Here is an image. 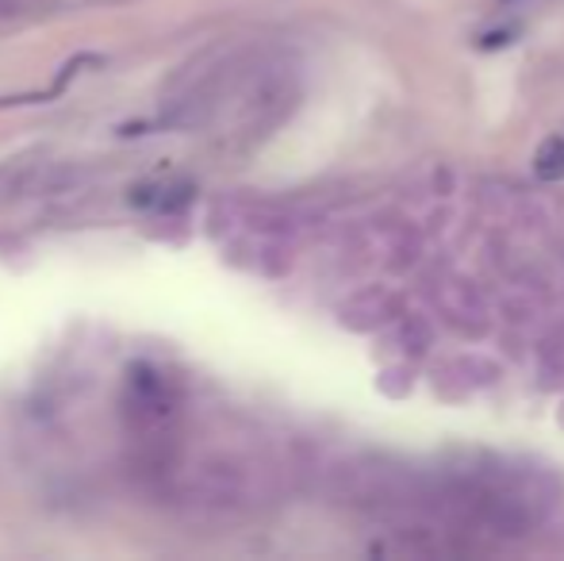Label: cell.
<instances>
[{
	"instance_id": "1",
	"label": "cell",
	"mask_w": 564,
	"mask_h": 561,
	"mask_svg": "<svg viewBox=\"0 0 564 561\" xmlns=\"http://www.w3.org/2000/svg\"><path fill=\"white\" fill-rule=\"evenodd\" d=\"M127 420H142V431L154 434L173 420V392L154 369L134 366L127 389Z\"/></svg>"
},
{
	"instance_id": "2",
	"label": "cell",
	"mask_w": 564,
	"mask_h": 561,
	"mask_svg": "<svg viewBox=\"0 0 564 561\" xmlns=\"http://www.w3.org/2000/svg\"><path fill=\"white\" fill-rule=\"evenodd\" d=\"M534 170H538V177H545V181L564 177V139H545L542 147H538Z\"/></svg>"
},
{
	"instance_id": "3",
	"label": "cell",
	"mask_w": 564,
	"mask_h": 561,
	"mask_svg": "<svg viewBox=\"0 0 564 561\" xmlns=\"http://www.w3.org/2000/svg\"><path fill=\"white\" fill-rule=\"evenodd\" d=\"M51 4H58V0H0V20H23V15L43 12Z\"/></svg>"
}]
</instances>
